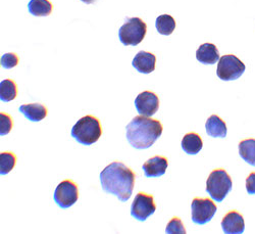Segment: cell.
Masks as SVG:
<instances>
[{"label":"cell","instance_id":"cell-1","mask_svg":"<svg viewBox=\"0 0 255 234\" xmlns=\"http://www.w3.org/2000/svg\"><path fill=\"white\" fill-rule=\"evenodd\" d=\"M136 174L129 167L120 162L106 166L100 173V183L106 194L116 196L121 202L130 200L135 186Z\"/></svg>","mask_w":255,"mask_h":234},{"label":"cell","instance_id":"cell-2","mask_svg":"<svg viewBox=\"0 0 255 234\" xmlns=\"http://www.w3.org/2000/svg\"><path fill=\"white\" fill-rule=\"evenodd\" d=\"M162 125L150 117H135L126 127V137L136 150H147L162 134Z\"/></svg>","mask_w":255,"mask_h":234},{"label":"cell","instance_id":"cell-3","mask_svg":"<svg viewBox=\"0 0 255 234\" xmlns=\"http://www.w3.org/2000/svg\"><path fill=\"white\" fill-rule=\"evenodd\" d=\"M102 135L100 121L91 115L81 118L73 127L72 136L83 145H92Z\"/></svg>","mask_w":255,"mask_h":234},{"label":"cell","instance_id":"cell-4","mask_svg":"<svg viewBox=\"0 0 255 234\" xmlns=\"http://www.w3.org/2000/svg\"><path fill=\"white\" fill-rule=\"evenodd\" d=\"M147 25L140 17H126L125 24L119 30L120 41L125 46H136L146 36Z\"/></svg>","mask_w":255,"mask_h":234},{"label":"cell","instance_id":"cell-5","mask_svg":"<svg viewBox=\"0 0 255 234\" xmlns=\"http://www.w3.org/2000/svg\"><path fill=\"white\" fill-rule=\"evenodd\" d=\"M232 179L224 169H216L210 173L206 181V193L218 203L225 200L232 190Z\"/></svg>","mask_w":255,"mask_h":234},{"label":"cell","instance_id":"cell-6","mask_svg":"<svg viewBox=\"0 0 255 234\" xmlns=\"http://www.w3.org/2000/svg\"><path fill=\"white\" fill-rule=\"evenodd\" d=\"M245 70V65L236 55L227 54L219 60L217 75L223 81H233L240 78Z\"/></svg>","mask_w":255,"mask_h":234},{"label":"cell","instance_id":"cell-7","mask_svg":"<svg viewBox=\"0 0 255 234\" xmlns=\"http://www.w3.org/2000/svg\"><path fill=\"white\" fill-rule=\"evenodd\" d=\"M54 202L61 209H68L75 205L79 199L78 185L72 180H63L55 188Z\"/></svg>","mask_w":255,"mask_h":234},{"label":"cell","instance_id":"cell-8","mask_svg":"<svg viewBox=\"0 0 255 234\" xmlns=\"http://www.w3.org/2000/svg\"><path fill=\"white\" fill-rule=\"evenodd\" d=\"M191 209H192V221L199 225L208 223L218 211L217 206L211 200L198 198L193 200Z\"/></svg>","mask_w":255,"mask_h":234},{"label":"cell","instance_id":"cell-9","mask_svg":"<svg viewBox=\"0 0 255 234\" xmlns=\"http://www.w3.org/2000/svg\"><path fill=\"white\" fill-rule=\"evenodd\" d=\"M156 211V206L153 202V197L139 193L135 197L131 206V216L136 220L144 222Z\"/></svg>","mask_w":255,"mask_h":234},{"label":"cell","instance_id":"cell-10","mask_svg":"<svg viewBox=\"0 0 255 234\" xmlns=\"http://www.w3.org/2000/svg\"><path fill=\"white\" fill-rule=\"evenodd\" d=\"M135 106L139 115L151 117L159 109V98L151 91H143L136 97Z\"/></svg>","mask_w":255,"mask_h":234},{"label":"cell","instance_id":"cell-11","mask_svg":"<svg viewBox=\"0 0 255 234\" xmlns=\"http://www.w3.org/2000/svg\"><path fill=\"white\" fill-rule=\"evenodd\" d=\"M222 228L227 234H241L245 230L243 216L237 211H230L222 220Z\"/></svg>","mask_w":255,"mask_h":234},{"label":"cell","instance_id":"cell-12","mask_svg":"<svg viewBox=\"0 0 255 234\" xmlns=\"http://www.w3.org/2000/svg\"><path fill=\"white\" fill-rule=\"evenodd\" d=\"M168 167V161L161 156H155L144 163L142 169L147 178L162 176Z\"/></svg>","mask_w":255,"mask_h":234},{"label":"cell","instance_id":"cell-13","mask_svg":"<svg viewBox=\"0 0 255 234\" xmlns=\"http://www.w3.org/2000/svg\"><path fill=\"white\" fill-rule=\"evenodd\" d=\"M156 57L153 53L147 51L138 52L133 61L132 66L141 74H150L155 70Z\"/></svg>","mask_w":255,"mask_h":234},{"label":"cell","instance_id":"cell-14","mask_svg":"<svg viewBox=\"0 0 255 234\" xmlns=\"http://www.w3.org/2000/svg\"><path fill=\"white\" fill-rule=\"evenodd\" d=\"M196 58L202 65H215L220 60V51L212 43H204L196 51Z\"/></svg>","mask_w":255,"mask_h":234},{"label":"cell","instance_id":"cell-15","mask_svg":"<svg viewBox=\"0 0 255 234\" xmlns=\"http://www.w3.org/2000/svg\"><path fill=\"white\" fill-rule=\"evenodd\" d=\"M18 111L22 113L25 118L31 122H40L47 116V109L45 105L40 103H29L19 106Z\"/></svg>","mask_w":255,"mask_h":234},{"label":"cell","instance_id":"cell-16","mask_svg":"<svg viewBox=\"0 0 255 234\" xmlns=\"http://www.w3.org/2000/svg\"><path fill=\"white\" fill-rule=\"evenodd\" d=\"M206 133L214 138H225L227 136V125L218 115H211L205 123Z\"/></svg>","mask_w":255,"mask_h":234},{"label":"cell","instance_id":"cell-17","mask_svg":"<svg viewBox=\"0 0 255 234\" xmlns=\"http://www.w3.org/2000/svg\"><path fill=\"white\" fill-rule=\"evenodd\" d=\"M182 150L190 156L197 155L203 147L201 137L196 133H188L182 139Z\"/></svg>","mask_w":255,"mask_h":234},{"label":"cell","instance_id":"cell-18","mask_svg":"<svg viewBox=\"0 0 255 234\" xmlns=\"http://www.w3.org/2000/svg\"><path fill=\"white\" fill-rule=\"evenodd\" d=\"M28 9L34 16H48L53 10V5L49 0H31Z\"/></svg>","mask_w":255,"mask_h":234},{"label":"cell","instance_id":"cell-19","mask_svg":"<svg viewBox=\"0 0 255 234\" xmlns=\"http://www.w3.org/2000/svg\"><path fill=\"white\" fill-rule=\"evenodd\" d=\"M240 157L250 166H255V139H244L239 143Z\"/></svg>","mask_w":255,"mask_h":234},{"label":"cell","instance_id":"cell-20","mask_svg":"<svg viewBox=\"0 0 255 234\" xmlns=\"http://www.w3.org/2000/svg\"><path fill=\"white\" fill-rule=\"evenodd\" d=\"M155 27L160 35L169 36L176 29V20L169 14H161L157 16Z\"/></svg>","mask_w":255,"mask_h":234},{"label":"cell","instance_id":"cell-21","mask_svg":"<svg viewBox=\"0 0 255 234\" xmlns=\"http://www.w3.org/2000/svg\"><path fill=\"white\" fill-rule=\"evenodd\" d=\"M17 95L16 84L11 79L3 80L0 83V99L3 102H9L13 100Z\"/></svg>","mask_w":255,"mask_h":234},{"label":"cell","instance_id":"cell-22","mask_svg":"<svg viewBox=\"0 0 255 234\" xmlns=\"http://www.w3.org/2000/svg\"><path fill=\"white\" fill-rule=\"evenodd\" d=\"M16 157L13 153L4 152L0 155V174L6 175L14 168Z\"/></svg>","mask_w":255,"mask_h":234},{"label":"cell","instance_id":"cell-23","mask_svg":"<svg viewBox=\"0 0 255 234\" xmlns=\"http://www.w3.org/2000/svg\"><path fill=\"white\" fill-rule=\"evenodd\" d=\"M165 232L168 234H185L186 229L182 220L178 217H174L166 225Z\"/></svg>","mask_w":255,"mask_h":234},{"label":"cell","instance_id":"cell-24","mask_svg":"<svg viewBox=\"0 0 255 234\" xmlns=\"http://www.w3.org/2000/svg\"><path fill=\"white\" fill-rule=\"evenodd\" d=\"M12 127H13L12 118L5 113L0 114V135L3 136L8 134L12 130Z\"/></svg>","mask_w":255,"mask_h":234},{"label":"cell","instance_id":"cell-25","mask_svg":"<svg viewBox=\"0 0 255 234\" xmlns=\"http://www.w3.org/2000/svg\"><path fill=\"white\" fill-rule=\"evenodd\" d=\"M19 61L18 55L13 53V52H9V53H5L2 55L1 57V66L4 69H12L14 67L17 66V63Z\"/></svg>","mask_w":255,"mask_h":234},{"label":"cell","instance_id":"cell-26","mask_svg":"<svg viewBox=\"0 0 255 234\" xmlns=\"http://www.w3.org/2000/svg\"><path fill=\"white\" fill-rule=\"evenodd\" d=\"M246 189L249 195H255V172L249 174L246 179Z\"/></svg>","mask_w":255,"mask_h":234},{"label":"cell","instance_id":"cell-27","mask_svg":"<svg viewBox=\"0 0 255 234\" xmlns=\"http://www.w3.org/2000/svg\"><path fill=\"white\" fill-rule=\"evenodd\" d=\"M82 2H84V3H86V4H91V3H94L96 0H81Z\"/></svg>","mask_w":255,"mask_h":234}]
</instances>
